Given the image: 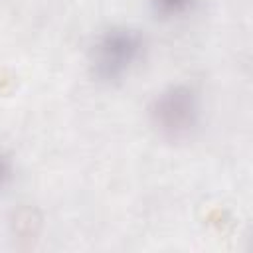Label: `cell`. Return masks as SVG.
Wrapping results in <instances>:
<instances>
[{
  "label": "cell",
  "mask_w": 253,
  "mask_h": 253,
  "mask_svg": "<svg viewBox=\"0 0 253 253\" xmlns=\"http://www.w3.org/2000/svg\"><path fill=\"white\" fill-rule=\"evenodd\" d=\"M150 4L156 14L174 18V16H182V14L190 12L192 6L196 4V0H150Z\"/></svg>",
  "instance_id": "3957f363"
},
{
  "label": "cell",
  "mask_w": 253,
  "mask_h": 253,
  "mask_svg": "<svg viewBox=\"0 0 253 253\" xmlns=\"http://www.w3.org/2000/svg\"><path fill=\"white\" fill-rule=\"evenodd\" d=\"M12 178V162L6 154H0V190L10 182Z\"/></svg>",
  "instance_id": "277c9868"
},
{
  "label": "cell",
  "mask_w": 253,
  "mask_h": 253,
  "mask_svg": "<svg viewBox=\"0 0 253 253\" xmlns=\"http://www.w3.org/2000/svg\"><path fill=\"white\" fill-rule=\"evenodd\" d=\"M144 36L130 26L105 30L91 49V71L103 83H117L142 59Z\"/></svg>",
  "instance_id": "6da1fadb"
},
{
  "label": "cell",
  "mask_w": 253,
  "mask_h": 253,
  "mask_svg": "<svg viewBox=\"0 0 253 253\" xmlns=\"http://www.w3.org/2000/svg\"><path fill=\"white\" fill-rule=\"evenodd\" d=\"M200 97L192 85L176 83L162 89L150 105V123L166 140H184L200 123Z\"/></svg>",
  "instance_id": "7a4b0ae2"
}]
</instances>
